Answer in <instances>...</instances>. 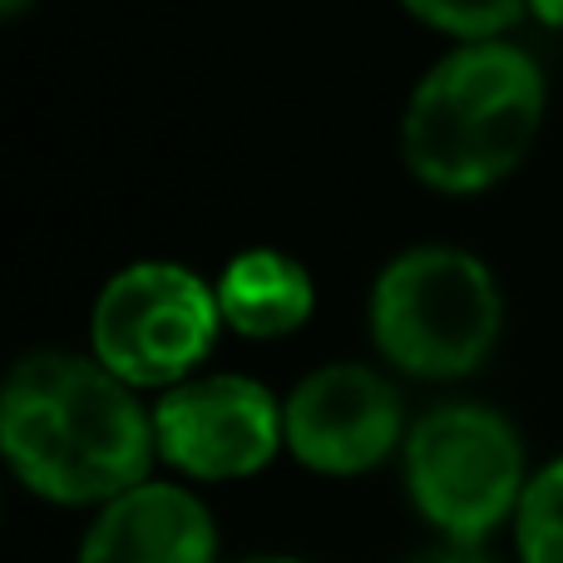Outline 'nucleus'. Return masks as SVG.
Returning <instances> with one entry per match:
<instances>
[{"mask_svg": "<svg viewBox=\"0 0 563 563\" xmlns=\"http://www.w3.org/2000/svg\"><path fill=\"white\" fill-rule=\"evenodd\" d=\"M410 563H489V559L479 554V544H445V549H430V554H420Z\"/></svg>", "mask_w": 563, "mask_h": 563, "instance_id": "12", "label": "nucleus"}, {"mask_svg": "<svg viewBox=\"0 0 563 563\" xmlns=\"http://www.w3.org/2000/svg\"><path fill=\"white\" fill-rule=\"evenodd\" d=\"M25 5H30V0H0V10H5V15H20Z\"/></svg>", "mask_w": 563, "mask_h": 563, "instance_id": "14", "label": "nucleus"}, {"mask_svg": "<svg viewBox=\"0 0 563 563\" xmlns=\"http://www.w3.org/2000/svg\"><path fill=\"white\" fill-rule=\"evenodd\" d=\"M371 336L380 356L410 376H470L495 351L499 287L479 257L416 247L396 257L371 291Z\"/></svg>", "mask_w": 563, "mask_h": 563, "instance_id": "3", "label": "nucleus"}, {"mask_svg": "<svg viewBox=\"0 0 563 563\" xmlns=\"http://www.w3.org/2000/svg\"><path fill=\"white\" fill-rule=\"evenodd\" d=\"M544 114V75L515 45L475 40L416 85L400 124L410 174L440 194L495 188L529 154Z\"/></svg>", "mask_w": 563, "mask_h": 563, "instance_id": "2", "label": "nucleus"}, {"mask_svg": "<svg viewBox=\"0 0 563 563\" xmlns=\"http://www.w3.org/2000/svg\"><path fill=\"white\" fill-rule=\"evenodd\" d=\"M218 534L203 499L178 485L144 479L129 495L99 505L79 563H213Z\"/></svg>", "mask_w": 563, "mask_h": 563, "instance_id": "8", "label": "nucleus"}, {"mask_svg": "<svg viewBox=\"0 0 563 563\" xmlns=\"http://www.w3.org/2000/svg\"><path fill=\"white\" fill-rule=\"evenodd\" d=\"M406 485L450 544H485L525 499V450L499 410L440 406L406 435Z\"/></svg>", "mask_w": 563, "mask_h": 563, "instance_id": "4", "label": "nucleus"}, {"mask_svg": "<svg viewBox=\"0 0 563 563\" xmlns=\"http://www.w3.org/2000/svg\"><path fill=\"white\" fill-rule=\"evenodd\" d=\"M247 563H301V559H282V554H273V559H247Z\"/></svg>", "mask_w": 563, "mask_h": 563, "instance_id": "15", "label": "nucleus"}, {"mask_svg": "<svg viewBox=\"0 0 563 563\" xmlns=\"http://www.w3.org/2000/svg\"><path fill=\"white\" fill-rule=\"evenodd\" d=\"M317 307V287H311L307 267L273 247H253V253L233 257L223 282H218V311L238 336L273 341L297 331Z\"/></svg>", "mask_w": 563, "mask_h": 563, "instance_id": "9", "label": "nucleus"}, {"mask_svg": "<svg viewBox=\"0 0 563 563\" xmlns=\"http://www.w3.org/2000/svg\"><path fill=\"white\" fill-rule=\"evenodd\" d=\"M529 10H534L544 25H559L563 30V0H529Z\"/></svg>", "mask_w": 563, "mask_h": 563, "instance_id": "13", "label": "nucleus"}, {"mask_svg": "<svg viewBox=\"0 0 563 563\" xmlns=\"http://www.w3.org/2000/svg\"><path fill=\"white\" fill-rule=\"evenodd\" d=\"M158 455L194 479H247L273 465L287 426L273 390L247 376H203L168 386L154 410Z\"/></svg>", "mask_w": 563, "mask_h": 563, "instance_id": "6", "label": "nucleus"}, {"mask_svg": "<svg viewBox=\"0 0 563 563\" xmlns=\"http://www.w3.org/2000/svg\"><path fill=\"white\" fill-rule=\"evenodd\" d=\"M287 450L317 475H366L400 440V396L366 366H321L282 406Z\"/></svg>", "mask_w": 563, "mask_h": 563, "instance_id": "7", "label": "nucleus"}, {"mask_svg": "<svg viewBox=\"0 0 563 563\" xmlns=\"http://www.w3.org/2000/svg\"><path fill=\"white\" fill-rule=\"evenodd\" d=\"M519 563H563V460L544 465L525 485L515 509Z\"/></svg>", "mask_w": 563, "mask_h": 563, "instance_id": "10", "label": "nucleus"}, {"mask_svg": "<svg viewBox=\"0 0 563 563\" xmlns=\"http://www.w3.org/2000/svg\"><path fill=\"white\" fill-rule=\"evenodd\" d=\"M223 327L218 291L178 263L124 267L95 301V361L124 386H184Z\"/></svg>", "mask_w": 563, "mask_h": 563, "instance_id": "5", "label": "nucleus"}, {"mask_svg": "<svg viewBox=\"0 0 563 563\" xmlns=\"http://www.w3.org/2000/svg\"><path fill=\"white\" fill-rule=\"evenodd\" d=\"M0 445L20 485L49 505H109L148 479L154 416L109 366L65 351L25 356L5 380Z\"/></svg>", "mask_w": 563, "mask_h": 563, "instance_id": "1", "label": "nucleus"}, {"mask_svg": "<svg viewBox=\"0 0 563 563\" xmlns=\"http://www.w3.org/2000/svg\"><path fill=\"white\" fill-rule=\"evenodd\" d=\"M410 15H420L426 25L445 30L460 40H495L505 25H515V15L529 0H400Z\"/></svg>", "mask_w": 563, "mask_h": 563, "instance_id": "11", "label": "nucleus"}]
</instances>
